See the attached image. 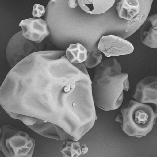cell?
I'll return each mask as SVG.
<instances>
[{"label": "cell", "instance_id": "obj_1", "mask_svg": "<svg viewBox=\"0 0 157 157\" xmlns=\"http://www.w3.org/2000/svg\"><path fill=\"white\" fill-rule=\"evenodd\" d=\"M65 53L37 52L12 68L2 85L6 110L63 128L78 105L81 92L80 71Z\"/></svg>", "mask_w": 157, "mask_h": 157}, {"label": "cell", "instance_id": "obj_2", "mask_svg": "<svg viewBox=\"0 0 157 157\" xmlns=\"http://www.w3.org/2000/svg\"><path fill=\"white\" fill-rule=\"evenodd\" d=\"M121 70L113 58L103 59L95 68L91 81L92 96L95 105L102 110H116L123 102L124 84L128 75Z\"/></svg>", "mask_w": 157, "mask_h": 157}, {"label": "cell", "instance_id": "obj_3", "mask_svg": "<svg viewBox=\"0 0 157 157\" xmlns=\"http://www.w3.org/2000/svg\"><path fill=\"white\" fill-rule=\"evenodd\" d=\"M115 121L120 123L123 131L127 135L140 138L152 129L157 113L150 105L131 100L121 109Z\"/></svg>", "mask_w": 157, "mask_h": 157}, {"label": "cell", "instance_id": "obj_4", "mask_svg": "<svg viewBox=\"0 0 157 157\" xmlns=\"http://www.w3.org/2000/svg\"><path fill=\"white\" fill-rule=\"evenodd\" d=\"M153 0H122L117 4L119 17L124 20L119 36L126 39L141 27L148 16Z\"/></svg>", "mask_w": 157, "mask_h": 157}, {"label": "cell", "instance_id": "obj_5", "mask_svg": "<svg viewBox=\"0 0 157 157\" xmlns=\"http://www.w3.org/2000/svg\"><path fill=\"white\" fill-rule=\"evenodd\" d=\"M0 149L6 157H31L35 146L34 140L26 132L9 125L0 129Z\"/></svg>", "mask_w": 157, "mask_h": 157}, {"label": "cell", "instance_id": "obj_6", "mask_svg": "<svg viewBox=\"0 0 157 157\" xmlns=\"http://www.w3.org/2000/svg\"><path fill=\"white\" fill-rule=\"evenodd\" d=\"M43 44H37L25 38L22 31L15 34L10 40L6 47V56L12 68L31 54L43 51Z\"/></svg>", "mask_w": 157, "mask_h": 157}, {"label": "cell", "instance_id": "obj_7", "mask_svg": "<svg viewBox=\"0 0 157 157\" xmlns=\"http://www.w3.org/2000/svg\"><path fill=\"white\" fill-rule=\"evenodd\" d=\"M97 48L107 57L129 54L134 49L130 42L113 35L102 36L100 39Z\"/></svg>", "mask_w": 157, "mask_h": 157}, {"label": "cell", "instance_id": "obj_8", "mask_svg": "<svg viewBox=\"0 0 157 157\" xmlns=\"http://www.w3.org/2000/svg\"><path fill=\"white\" fill-rule=\"evenodd\" d=\"M23 36L26 39L37 44L41 43L50 35L45 20L36 17L22 20L19 24Z\"/></svg>", "mask_w": 157, "mask_h": 157}, {"label": "cell", "instance_id": "obj_9", "mask_svg": "<svg viewBox=\"0 0 157 157\" xmlns=\"http://www.w3.org/2000/svg\"><path fill=\"white\" fill-rule=\"evenodd\" d=\"M132 97L142 103H150L155 105L157 113V76H148L136 84Z\"/></svg>", "mask_w": 157, "mask_h": 157}, {"label": "cell", "instance_id": "obj_10", "mask_svg": "<svg viewBox=\"0 0 157 157\" xmlns=\"http://www.w3.org/2000/svg\"><path fill=\"white\" fill-rule=\"evenodd\" d=\"M32 130L43 136L58 140H71L68 134L58 125L38 118L36 122L27 126Z\"/></svg>", "mask_w": 157, "mask_h": 157}, {"label": "cell", "instance_id": "obj_11", "mask_svg": "<svg viewBox=\"0 0 157 157\" xmlns=\"http://www.w3.org/2000/svg\"><path fill=\"white\" fill-rule=\"evenodd\" d=\"M140 37L142 43L157 48V14L148 17L140 29Z\"/></svg>", "mask_w": 157, "mask_h": 157}, {"label": "cell", "instance_id": "obj_12", "mask_svg": "<svg viewBox=\"0 0 157 157\" xmlns=\"http://www.w3.org/2000/svg\"><path fill=\"white\" fill-rule=\"evenodd\" d=\"M80 8L85 12L93 15L102 14L110 8L115 0H78Z\"/></svg>", "mask_w": 157, "mask_h": 157}, {"label": "cell", "instance_id": "obj_13", "mask_svg": "<svg viewBox=\"0 0 157 157\" xmlns=\"http://www.w3.org/2000/svg\"><path fill=\"white\" fill-rule=\"evenodd\" d=\"M65 52L67 59L73 64L83 63L86 59L88 52L87 49L79 43L70 44Z\"/></svg>", "mask_w": 157, "mask_h": 157}, {"label": "cell", "instance_id": "obj_14", "mask_svg": "<svg viewBox=\"0 0 157 157\" xmlns=\"http://www.w3.org/2000/svg\"><path fill=\"white\" fill-rule=\"evenodd\" d=\"M60 151L64 157H78L81 154V146L77 141L66 140Z\"/></svg>", "mask_w": 157, "mask_h": 157}, {"label": "cell", "instance_id": "obj_15", "mask_svg": "<svg viewBox=\"0 0 157 157\" xmlns=\"http://www.w3.org/2000/svg\"><path fill=\"white\" fill-rule=\"evenodd\" d=\"M101 52L97 49L88 52L86 60L83 62L86 68H90L97 66L102 61Z\"/></svg>", "mask_w": 157, "mask_h": 157}, {"label": "cell", "instance_id": "obj_16", "mask_svg": "<svg viewBox=\"0 0 157 157\" xmlns=\"http://www.w3.org/2000/svg\"><path fill=\"white\" fill-rule=\"evenodd\" d=\"M6 113L12 118L18 119L27 126H31L35 124L37 120V118L21 114L6 111Z\"/></svg>", "mask_w": 157, "mask_h": 157}, {"label": "cell", "instance_id": "obj_17", "mask_svg": "<svg viewBox=\"0 0 157 157\" xmlns=\"http://www.w3.org/2000/svg\"><path fill=\"white\" fill-rule=\"evenodd\" d=\"M46 9L44 6L40 4H35L33 6L32 12V16L40 18L45 14Z\"/></svg>", "mask_w": 157, "mask_h": 157}, {"label": "cell", "instance_id": "obj_18", "mask_svg": "<svg viewBox=\"0 0 157 157\" xmlns=\"http://www.w3.org/2000/svg\"><path fill=\"white\" fill-rule=\"evenodd\" d=\"M77 68L81 71L87 75H89L86 67L83 63H81L73 64Z\"/></svg>", "mask_w": 157, "mask_h": 157}, {"label": "cell", "instance_id": "obj_19", "mask_svg": "<svg viewBox=\"0 0 157 157\" xmlns=\"http://www.w3.org/2000/svg\"><path fill=\"white\" fill-rule=\"evenodd\" d=\"M67 4L69 7L71 8H75L78 4V0H70L68 1Z\"/></svg>", "mask_w": 157, "mask_h": 157}, {"label": "cell", "instance_id": "obj_20", "mask_svg": "<svg viewBox=\"0 0 157 157\" xmlns=\"http://www.w3.org/2000/svg\"><path fill=\"white\" fill-rule=\"evenodd\" d=\"M130 88L129 82L128 78L125 81L124 84V90L128 91Z\"/></svg>", "mask_w": 157, "mask_h": 157}, {"label": "cell", "instance_id": "obj_21", "mask_svg": "<svg viewBox=\"0 0 157 157\" xmlns=\"http://www.w3.org/2000/svg\"><path fill=\"white\" fill-rule=\"evenodd\" d=\"M88 148L86 145H83L81 146V154H84L87 152Z\"/></svg>", "mask_w": 157, "mask_h": 157}]
</instances>
